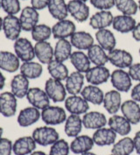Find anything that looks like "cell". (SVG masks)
<instances>
[{
	"label": "cell",
	"mask_w": 140,
	"mask_h": 155,
	"mask_svg": "<svg viewBox=\"0 0 140 155\" xmlns=\"http://www.w3.org/2000/svg\"><path fill=\"white\" fill-rule=\"evenodd\" d=\"M114 17L109 11H100L96 12L90 19V25L93 29H106L113 23Z\"/></svg>",
	"instance_id": "cell-21"
},
{
	"label": "cell",
	"mask_w": 140,
	"mask_h": 155,
	"mask_svg": "<svg viewBox=\"0 0 140 155\" xmlns=\"http://www.w3.org/2000/svg\"><path fill=\"white\" fill-rule=\"evenodd\" d=\"M49 1L50 0H31V4L33 8L39 11L47 7Z\"/></svg>",
	"instance_id": "cell-47"
},
{
	"label": "cell",
	"mask_w": 140,
	"mask_h": 155,
	"mask_svg": "<svg viewBox=\"0 0 140 155\" xmlns=\"http://www.w3.org/2000/svg\"><path fill=\"white\" fill-rule=\"evenodd\" d=\"M36 148V142L33 137L25 136L18 139L12 146V152L15 155H28L33 153Z\"/></svg>",
	"instance_id": "cell-23"
},
{
	"label": "cell",
	"mask_w": 140,
	"mask_h": 155,
	"mask_svg": "<svg viewBox=\"0 0 140 155\" xmlns=\"http://www.w3.org/2000/svg\"><path fill=\"white\" fill-rule=\"evenodd\" d=\"M68 13L78 22H84L90 17V7L85 2L79 0H70L67 3Z\"/></svg>",
	"instance_id": "cell-13"
},
{
	"label": "cell",
	"mask_w": 140,
	"mask_h": 155,
	"mask_svg": "<svg viewBox=\"0 0 140 155\" xmlns=\"http://www.w3.org/2000/svg\"><path fill=\"white\" fill-rule=\"evenodd\" d=\"M90 3L100 11H109L115 5V0H90Z\"/></svg>",
	"instance_id": "cell-44"
},
{
	"label": "cell",
	"mask_w": 140,
	"mask_h": 155,
	"mask_svg": "<svg viewBox=\"0 0 140 155\" xmlns=\"http://www.w3.org/2000/svg\"><path fill=\"white\" fill-rule=\"evenodd\" d=\"M1 5L8 15H16L20 12L19 0H1Z\"/></svg>",
	"instance_id": "cell-43"
},
{
	"label": "cell",
	"mask_w": 140,
	"mask_h": 155,
	"mask_svg": "<svg viewBox=\"0 0 140 155\" xmlns=\"http://www.w3.org/2000/svg\"><path fill=\"white\" fill-rule=\"evenodd\" d=\"M17 97L11 92H3L0 94V114L5 117H13L17 111Z\"/></svg>",
	"instance_id": "cell-12"
},
{
	"label": "cell",
	"mask_w": 140,
	"mask_h": 155,
	"mask_svg": "<svg viewBox=\"0 0 140 155\" xmlns=\"http://www.w3.org/2000/svg\"><path fill=\"white\" fill-rule=\"evenodd\" d=\"M26 99L32 106L38 110H44L50 106V98L46 91L40 88H30L26 95Z\"/></svg>",
	"instance_id": "cell-8"
},
{
	"label": "cell",
	"mask_w": 140,
	"mask_h": 155,
	"mask_svg": "<svg viewBox=\"0 0 140 155\" xmlns=\"http://www.w3.org/2000/svg\"><path fill=\"white\" fill-rule=\"evenodd\" d=\"M3 29V19H2V18L0 17V31Z\"/></svg>",
	"instance_id": "cell-53"
},
{
	"label": "cell",
	"mask_w": 140,
	"mask_h": 155,
	"mask_svg": "<svg viewBox=\"0 0 140 155\" xmlns=\"http://www.w3.org/2000/svg\"><path fill=\"white\" fill-rule=\"evenodd\" d=\"M135 150L133 139L126 137L114 144L111 153L114 155H131Z\"/></svg>",
	"instance_id": "cell-39"
},
{
	"label": "cell",
	"mask_w": 140,
	"mask_h": 155,
	"mask_svg": "<svg viewBox=\"0 0 140 155\" xmlns=\"http://www.w3.org/2000/svg\"><path fill=\"white\" fill-rule=\"evenodd\" d=\"M132 33V37L135 41H140V22L138 24L136 25L135 28L133 29Z\"/></svg>",
	"instance_id": "cell-50"
},
{
	"label": "cell",
	"mask_w": 140,
	"mask_h": 155,
	"mask_svg": "<svg viewBox=\"0 0 140 155\" xmlns=\"http://www.w3.org/2000/svg\"><path fill=\"white\" fill-rule=\"evenodd\" d=\"M45 91L50 100L54 103H60L66 100L67 91L61 81L49 78L45 83Z\"/></svg>",
	"instance_id": "cell-2"
},
{
	"label": "cell",
	"mask_w": 140,
	"mask_h": 155,
	"mask_svg": "<svg viewBox=\"0 0 140 155\" xmlns=\"http://www.w3.org/2000/svg\"><path fill=\"white\" fill-rule=\"evenodd\" d=\"M86 81L91 85H101L110 78V73L105 66H95L85 73Z\"/></svg>",
	"instance_id": "cell-9"
},
{
	"label": "cell",
	"mask_w": 140,
	"mask_h": 155,
	"mask_svg": "<svg viewBox=\"0 0 140 155\" xmlns=\"http://www.w3.org/2000/svg\"><path fill=\"white\" fill-rule=\"evenodd\" d=\"M110 155H114V154H110Z\"/></svg>",
	"instance_id": "cell-60"
},
{
	"label": "cell",
	"mask_w": 140,
	"mask_h": 155,
	"mask_svg": "<svg viewBox=\"0 0 140 155\" xmlns=\"http://www.w3.org/2000/svg\"><path fill=\"white\" fill-rule=\"evenodd\" d=\"M110 82L119 92H128L132 86V77L122 68H117L110 74Z\"/></svg>",
	"instance_id": "cell-6"
},
{
	"label": "cell",
	"mask_w": 140,
	"mask_h": 155,
	"mask_svg": "<svg viewBox=\"0 0 140 155\" xmlns=\"http://www.w3.org/2000/svg\"><path fill=\"white\" fill-rule=\"evenodd\" d=\"M20 74L28 79H37L41 76L43 67L41 63L35 61H26L20 65Z\"/></svg>",
	"instance_id": "cell-37"
},
{
	"label": "cell",
	"mask_w": 140,
	"mask_h": 155,
	"mask_svg": "<svg viewBox=\"0 0 140 155\" xmlns=\"http://www.w3.org/2000/svg\"><path fill=\"white\" fill-rule=\"evenodd\" d=\"M103 106L110 115H115L121 109L122 105V97L121 93L116 90H109L104 95Z\"/></svg>",
	"instance_id": "cell-17"
},
{
	"label": "cell",
	"mask_w": 140,
	"mask_h": 155,
	"mask_svg": "<svg viewBox=\"0 0 140 155\" xmlns=\"http://www.w3.org/2000/svg\"><path fill=\"white\" fill-rule=\"evenodd\" d=\"M95 145L94 140L88 135H79L75 137L70 144V151L74 154H83L90 152Z\"/></svg>",
	"instance_id": "cell-25"
},
{
	"label": "cell",
	"mask_w": 140,
	"mask_h": 155,
	"mask_svg": "<svg viewBox=\"0 0 140 155\" xmlns=\"http://www.w3.org/2000/svg\"><path fill=\"white\" fill-rule=\"evenodd\" d=\"M96 38L98 42V45H100L105 51H111L115 49L116 45L114 33H112L109 29H101L97 30L96 33Z\"/></svg>",
	"instance_id": "cell-32"
},
{
	"label": "cell",
	"mask_w": 140,
	"mask_h": 155,
	"mask_svg": "<svg viewBox=\"0 0 140 155\" xmlns=\"http://www.w3.org/2000/svg\"><path fill=\"white\" fill-rule=\"evenodd\" d=\"M19 59L15 54L9 51H0V69L14 73L20 68Z\"/></svg>",
	"instance_id": "cell-19"
},
{
	"label": "cell",
	"mask_w": 140,
	"mask_h": 155,
	"mask_svg": "<svg viewBox=\"0 0 140 155\" xmlns=\"http://www.w3.org/2000/svg\"><path fill=\"white\" fill-rule=\"evenodd\" d=\"M70 61L74 66L76 71L81 73H87L90 68L91 61L88 54L83 53V51H74L70 56Z\"/></svg>",
	"instance_id": "cell-31"
},
{
	"label": "cell",
	"mask_w": 140,
	"mask_h": 155,
	"mask_svg": "<svg viewBox=\"0 0 140 155\" xmlns=\"http://www.w3.org/2000/svg\"><path fill=\"white\" fill-rule=\"evenodd\" d=\"M72 44L67 39L59 40L54 48V60L60 62H64L70 59L72 54Z\"/></svg>",
	"instance_id": "cell-34"
},
{
	"label": "cell",
	"mask_w": 140,
	"mask_h": 155,
	"mask_svg": "<svg viewBox=\"0 0 140 155\" xmlns=\"http://www.w3.org/2000/svg\"><path fill=\"white\" fill-rule=\"evenodd\" d=\"M133 142H134V147H135L136 153L138 155H140V131H138L135 134V137L133 139Z\"/></svg>",
	"instance_id": "cell-49"
},
{
	"label": "cell",
	"mask_w": 140,
	"mask_h": 155,
	"mask_svg": "<svg viewBox=\"0 0 140 155\" xmlns=\"http://www.w3.org/2000/svg\"><path fill=\"white\" fill-rule=\"evenodd\" d=\"M139 55H140V48H139Z\"/></svg>",
	"instance_id": "cell-59"
},
{
	"label": "cell",
	"mask_w": 140,
	"mask_h": 155,
	"mask_svg": "<svg viewBox=\"0 0 140 155\" xmlns=\"http://www.w3.org/2000/svg\"><path fill=\"white\" fill-rule=\"evenodd\" d=\"M2 8V5H1V0H0V9Z\"/></svg>",
	"instance_id": "cell-58"
},
{
	"label": "cell",
	"mask_w": 140,
	"mask_h": 155,
	"mask_svg": "<svg viewBox=\"0 0 140 155\" xmlns=\"http://www.w3.org/2000/svg\"><path fill=\"white\" fill-rule=\"evenodd\" d=\"M92 139L94 143L99 147L111 146L115 144L116 133L110 128H100L94 132Z\"/></svg>",
	"instance_id": "cell-24"
},
{
	"label": "cell",
	"mask_w": 140,
	"mask_h": 155,
	"mask_svg": "<svg viewBox=\"0 0 140 155\" xmlns=\"http://www.w3.org/2000/svg\"><path fill=\"white\" fill-rule=\"evenodd\" d=\"M70 147L64 139H58L50 148L49 155H68Z\"/></svg>",
	"instance_id": "cell-42"
},
{
	"label": "cell",
	"mask_w": 140,
	"mask_h": 155,
	"mask_svg": "<svg viewBox=\"0 0 140 155\" xmlns=\"http://www.w3.org/2000/svg\"><path fill=\"white\" fill-rule=\"evenodd\" d=\"M29 89V79L23 74H16L12 78L11 82V92L17 98H24L26 97Z\"/></svg>",
	"instance_id": "cell-26"
},
{
	"label": "cell",
	"mask_w": 140,
	"mask_h": 155,
	"mask_svg": "<svg viewBox=\"0 0 140 155\" xmlns=\"http://www.w3.org/2000/svg\"><path fill=\"white\" fill-rule=\"evenodd\" d=\"M21 25L19 18L15 15H7L3 19V31L5 36L9 41H16L21 33Z\"/></svg>",
	"instance_id": "cell-7"
},
{
	"label": "cell",
	"mask_w": 140,
	"mask_h": 155,
	"mask_svg": "<svg viewBox=\"0 0 140 155\" xmlns=\"http://www.w3.org/2000/svg\"><path fill=\"white\" fill-rule=\"evenodd\" d=\"M88 56L90 60L91 63L96 66H104L109 61L108 54L105 50L100 45L96 44H94L88 50Z\"/></svg>",
	"instance_id": "cell-38"
},
{
	"label": "cell",
	"mask_w": 140,
	"mask_h": 155,
	"mask_svg": "<svg viewBox=\"0 0 140 155\" xmlns=\"http://www.w3.org/2000/svg\"><path fill=\"white\" fill-rule=\"evenodd\" d=\"M40 15L36 9L33 6H26L22 10L19 16L21 28L25 32H32L33 28L38 25Z\"/></svg>",
	"instance_id": "cell-11"
},
{
	"label": "cell",
	"mask_w": 140,
	"mask_h": 155,
	"mask_svg": "<svg viewBox=\"0 0 140 155\" xmlns=\"http://www.w3.org/2000/svg\"><path fill=\"white\" fill-rule=\"evenodd\" d=\"M131 97H132V100L140 103V82H138L137 85H135L133 87L131 92Z\"/></svg>",
	"instance_id": "cell-48"
},
{
	"label": "cell",
	"mask_w": 140,
	"mask_h": 155,
	"mask_svg": "<svg viewBox=\"0 0 140 155\" xmlns=\"http://www.w3.org/2000/svg\"><path fill=\"white\" fill-rule=\"evenodd\" d=\"M41 117V112L35 107H26L20 110L18 116V124L21 127H28L34 124Z\"/></svg>",
	"instance_id": "cell-16"
},
{
	"label": "cell",
	"mask_w": 140,
	"mask_h": 155,
	"mask_svg": "<svg viewBox=\"0 0 140 155\" xmlns=\"http://www.w3.org/2000/svg\"><path fill=\"white\" fill-rule=\"evenodd\" d=\"M83 125V119L80 117L79 115L71 114L68 117H67L64 131L67 137L75 138L81 133Z\"/></svg>",
	"instance_id": "cell-35"
},
{
	"label": "cell",
	"mask_w": 140,
	"mask_h": 155,
	"mask_svg": "<svg viewBox=\"0 0 140 155\" xmlns=\"http://www.w3.org/2000/svg\"><path fill=\"white\" fill-rule=\"evenodd\" d=\"M1 70V69H0ZM5 85V77L0 71V90H3Z\"/></svg>",
	"instance_id": "cell-51"
},
{
	"label": "cell",
	"mask_w": 140,
	"mask_h": 155,
	"mask_svg": "<svg viewBox=\"0 0 140 155\" xmlns=\"http://www.w3.org/2000/svg\"><path fill=\"white\" fill-rule=\"evenodd\" d=\"M115 6L124 15L132 16L138 12V5L134 0H115Z\"/></svg>",
	"instance_id": "cell-41"
},
{
	"label": "cell",
	"mask_w": 140,
	"mask_h": 155,
	"mask_svg": "<svg viewBox=\"0 0 140 155\" xmlns=\"http://www.w3.org/2000/svg\"><path fill=\"white\" fill-rule=\"evenodd\" d=\"M83 124L86 129L97 130L106 125L107 118L103 113L98 111H90L84 114L83 117Z\"/></svg>",
	"instance_id": "cell-18"
},
{
	"label": "cell",
	"mask_w": 140,
	"mask_h": 155,
	"mask_svg": "<svg viewBox=\"0 0 140 155\" xmlns=\"http://www.w3.org/2000/svg\"><path fill=\"white\" fill-rule=\"evenodd\" d=\"M41 118L47 125H58L66 122L67 113L61 107L48 106L42 110Z\"/></svg>",
	"instance_id": "cell-3"
},
{
	"label": "cell",
	"mask_w": 140,
	"mask_h": 155,
	"mask_svg": "<svg viewBox=\"0 0 140 155\" xmlns=\"http://www.w3.org/2000/svg\"><path fill=\"white\" fill-rule=\"evenodd\" d=\"M47 8L51 16L59 21L66 19L68 15L67 4L65 0H50Z\"/></svg>",
	"instance_id": "cell-33"
},
{
	"label": "cell",
	"mask_w": 140,
	"mask_h": 155,
	"mask_svg": "<svg viewBox=\"0 0 140 155\" xmlns=\"http://www.w3.org/2000/svg\"><path fill=\"white\" fill-rule=\"evenodd\" d=\"M4 133V129L2 127H0V139H2V135Z\"/></svg>",
	"instance_id": "cell-55"
},
{
	"label": "cell",
	"mask_w": 140,
	"mask_h": 155,
	"mask_svg": "<svg viewBox=\"0 0 140 155\" xmlns=\"http://www.w3.org/2000/svg\"><path fill=\"white\" fill-rule=\"evenodd\" d=\"M109 61L118 68H127L133 64V58L131 53L124 49H113L108 53Z\"/></svg>",
	"instance_id": "cell-5"
},
{
	"label": "cell",
	"mask_w": 140,
	"mask_h": 155,
	"mask_svg": "<svg viewBox=\"0 0 140 155\" xmlns=\"http://www.w3.org/2000/svg\"><path fill=\"white\" fill-rule=\"evenodd\" d=\"M137 25L136 19L129 15H117L114 17L112 26L116 31L121 33L132 32Z\"/></svg>",
	"instance_id": "cell-29"
},
{
	"label": "cell",
	"mask_w": 140,
	"mask_h": 155,
	"mask_svg": "<svg viewBox=\"0 0 140 155\" xmlns=\"http://www.w3.org/2000/svg\"><path fill=\"white\" fill-rule=\"evenodd\" d=\"M13 48L15 54L23 62L31 61L35 58L34 47L26 38H18L14 42Z\"/></svg>",
	"instance_id": "cell-4"
},
{
	"label": "cell",
	"mask_w": 140,
	"mask_h": 155,
	"mask_svg": "<svg viewBox=\"0 0 140 155\" xmlns=\"http://www.w3.org/2000/svg\"><path fill=\"white\" fill-rule=\"evenodd\" d=\"M81 96L87 102L91 103L95 105H100L103 103L104 94L103 90L96 85H88L84 87L81 92Z\"/></svg>",
	"instance_id": "cell-30"
},
{
	"label": "cell",
	"mask_w": 140,
	"mask_h": 155,
	"mask_svg": "<svg viewBox=\"0 0 140 155\" xmlns=\"http://www.w3.org/2000/svg\"><path fill=\"white\" fill-rule=\"evenodd\" d=\"M65 108L71 114H85L90 110L89 102H87L82 96L71 95L65 100Z\"/></svg>",
	"instance_id": "cell-10"
},
{
	"label": "cell",
	"mask_w": 140,
	"mask_h": 155,
	"mask_svg": "<svg viewBox=\"0 0 140 155\" xmlns=\"http://www.w3.org/2000/svg\"><path fill=\"white\" fill-rule=\"evenodd\" d=\"M108 124L111 130H113L116 134H119L121 136H126L132 131V124L124 116L113 115L109 118Z\"/></svg>",
	"instance_id": "cell-20"
},
{
	"label": "cell",
	"mask_w": 140,
	"mask_h": 155,
	"mask_svg": "<svg viewBox=\"0 0 140 155\" xmlns=\"http://www.w3.org/2000/svg\"><path fill=\"white\" fill-rule=\"evenodd\" d=\"M138 9H139V11H140V0L138 1Z\"/></svg>",
	"instance_id": "cell-56"
},
{
	"label": "cell",
	"mask_w": 140,
	"mask_h": 155,
	"mask_svg": "<svg viewBox=\"0 0 140 155\" xmlns=\"http://www.w3.org/2000/svg\"><path fill=\"white\" fill-rule=\"evenodd\" d=\"M12 142L8 139H0V155H11Z\"/></svg>",
	"instance_id": "cell-45"
},
{
	"label": "cell",
	"mask_w": 140,
	"mask_h": 155,
	"mask_svg": "<svg viewBox=\"0 0 140 155\" xmlns=\"http://www.w3.org/2000/svg\"><path fill=\"white\" fill-rule=\"evenodd\" d=\"M85 76L83 73L74 71L70 74L66 79V90L70 95H78L82 92L84 85Z\"/></svg>",
	"instance_id": "cell-27"
},
{
	"label": "cell",
	"mask_w": 140,
	"mask_h": 155,
	"mask_svg": "<svg viewBox=\"0 0 140 155\" xmlns=\"http://www.w3.org/2000/svg\"><path fill=\"white\" fill-rule=\"evenodd\" d=\"M47 70L52 78L59 81H65L69 75L67 66L60 61L53 60L47 64Z\"/></svg>",
	"instance_id": "cell-36"
},
{
	"label": "cell",
	"mask_w": 140,
	"mask_h": 155,
	"mask_svg": "<svg viewBox=\"0 0 140 155\" xmlns=\"http://www.w3.org/2000/svg\"><path fill=\"white\" fill-rule=\"evenodd\" d=\"M70 42L78 50H89L94 45V38L88 32L79 31L70 37Z\"/></svg>",
	"instance_id": "cell-28"
},
{
	"label": "cell",
	"mask_w": 140,
	"mask_h": 155,
	"mask_svg": "<svg viewBox=\"0 0 140 155\" xmlns=\"http://www.w3.org/2000/svg\"><path fill=\"white\" fill-rule=\"evenodd\" d=\"M79 1H83V2H85V3H86V2H87L88 0H79Z\"/></svg>",
	"instance_id": "cell-57"
},
{
	"label": "cell",
	"mask_w": 140,
	"mask_h": 155,
	"mask_svg": "<svg viewBox=\"0 0 140 155\" xmlns=\"http://www.w3.org/2000/svg\"><path fill=\"white\" fill-rule=\"evenodd\" d=\"M35 56L42 64H48L54 57V49L47 41L37 42L34 46Z\"/></svg>",
	"instance_id": "cell-22"
},
{
	"label": "cell",
	"mask_w": 140,
	"mask_h": 155,
	"mask_svg": "<svg viewBox=\"0 0 140 155\" xmlns=\"http://www.w3.org/2000/svg\"><path fill=\"white\" fill-rule=\"evenodd\" d=\"M121 111L124 117L132 124H138L140 122V106L134 100H126L121 105Z\"/></svg>",
	"instance_id": "cell-15"
},
{
	"label": "cell",
	"mask_w": 140,
	"mask_h": 155,
	"mask_svg": "<svg viewBox=\"0 0 140 155\" xmlns=\"http://www.w3.org/2000/svg\"><path fill=\"white\" fill-rule=\"evenodd\" d=\"M81 155H96L95 154V153H90V152H87V153H83V154Z\"/></svg>",
	"instance_id": "cell-54"
},
{
	"label": "cell",
	"mask_w": 140,
	"mask_h": 155,
	"mask_svg": "<svg viewBox=\"0 0 140 155\" xmlns=\"http://www.w3.org/2000/svg\"><path fill=\"white\" fill-rule=\"evenodd\" d=\"M32 38L36 42L47 41L49 40L52 33V28L47 25L40 24L37 25L32 30Z\"/></svg>",
	"instance_id": "cell-40"
},
{
	"label": "cell",
	"mask_w": 140,
	"mask_h": 155,
	"mask_svg": "<svg viewBox=\"0 0 140 155\" xmlns=\"http://www.w3.org/2000/svg\"><path fill=\"white\" fill-rule=\"evenodd\" d=\"M31 155H47L46 153L41 152V151H36V152H33L31 153Z\"/></svg>",
	"instance_id": "cell-52"
},
{
	"label": "cell",
	"mask_w": 140,
	"mask_h": 155,
	"mask_svg": "<svg viewBox=\"0 0 140 155\" xmlns=\"http://www.w3.org/2000/svg\"><path fill=\"white\" fill-rule=\"evenodd\" d=\"M128 73L132 80L140 82V63H133L129 68Z\"/></svg>",
	"instance_id": "cell-46"
},
{
	"label": "cell",
	"mask_w": 140,
	"mask_h": 155,
	"mask_svg": "<svg viewBox=\"0 0 140 155\" xmlns=\"http://www.w3.org/2000/svg\"><path fill=\"white\" fill-rule=\"evenodd\" d=\"M76 26L74 22L68 19L60 20L52 27V33L54 39L62 40L71 37L76 31Z\"/></svg>",
	"instance_id": "cell-14"
},
{
	"label": "cell",
	"mask_w": 140,
	"mask_h": 155,
	"mask_svg": "<svg viewBox=\"0 0 140 155\" xmlns=\"http://www.w3.org/2000/svg\"><path fill=\"white\" fill-rule=\"evenodd\" d=\"M32 137L35 140L36 144L42 147H47L57 141L59 139V133L53 127L42 126L36 128L33 131Z\"/></svg>",
	"instance_id": "cell-1"
}]
</instances>
